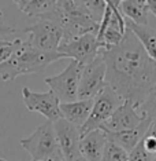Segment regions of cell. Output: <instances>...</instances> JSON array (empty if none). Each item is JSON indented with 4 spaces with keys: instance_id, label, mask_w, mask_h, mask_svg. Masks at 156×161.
Here are the masks:
<instances>
[{
    "instance_id": "cell-11",
    "label": "cell",
    "mask_w": 156,
    "mask_h": 161,
    "mask_svg": "<svg viewBox=\"0 0 156 161\" xmlns=\"http://www.w3.org/2000/svg\"><path fill=\"white\" fill-rule=\"evenodd\" d=\"M100 51L101 47L95 33H88L70 42H64L58 48V53H60L63 58H71V61H77L84 66L99 57Z\"/></svg>"
},
{
    "instance_id": "cell-7",
    "label": "cell",
    "mask_w": 156,
    "mask_h": 161,
    "mask_svg": "<svg viewBox=\"0 0 156 161\" xmlns=\"http://www.w3.org/2000/svg\"><path fill=\"white\" fill-rule=\"evenodd\" d=\"M122 103H123L122 98L112 88L106 86V88L93 99L90 116L88 121L84 124V127L81 128L82 135L92 132L95 130H101L104 127V124L111 119V116L114 114L115 110Z\"/></svg>"
},
{
    "instance_id": "cell-23",
    "label": "cell",
    "mask_w": 156,
    "mask_h": 161,
    "mask_svg": "<svg viewBox=\"0 0 156 161\" xmlns=\"http://www.w3.org/2000/svg\"><path fill=\"white\" fill-rule=\"evenodd\" d=\"M19 37L14 39V40H0V64L6 62L10 57L14 54V51L18 48L21 43Z\"/></svg>"
},
{
    "instance_id": "cell-32",
    "label": "cell",
    "mask_w": 156,
    "mask_h": 161,
    "mask_svg": "<svg viewBox=\"0 0 156 161\" xmlns=\"http://www.w3.org/2000/svg\"><path fill=\"white\" fill-rule=\"evenodd\" d=\"M155 161H156V158H155Z\"/></svg>"
},
{
    "instance_id": "cell-31",
    "label": "cell",
    "mask_w": 156,
    "mask_h": 161,
    "mask_svg": "<svg viewBox=\"0 0 156 161\" xmlns=\"http://www.w3.org/2000/svg\"><path fill=\"white\" fill-rule=\"evenodd\" d=\"M0 161H7V160H4V158H0Z\"/></svg>"
},
{
    "instance_id": "cell-3",
    "label": "cell",
    "mask_w": 156,
    "mask_h": 161,
    "mask_svg": "<svg viewBox=\"0 0 156 161\" xmlns=\"http://www.w3.org/2000/svg\"><path fill=\"white\" fill-rule=\"evenodd\" d=\"M63 59L60 53H43L30 47L26 40H21L18 48L6 62L0 64V77L3 81H14L18 76L38 73L52 62Z\"/></svg>"
},
{
    "instance_id": "cell-1",
    "label": "cell",
    "mask_w": 156,
    "mask_h": 161,
    "mask_svg": "<svg viewBox=\"0 0 156 161\" xmlns=\"http://www.w3.org/2000/svg\"><path fill=\"white\" fill-rule=\"evenodd\" d=\"M100 54L107 66V87L140 108L156 84V62L129 29L118 46L101 50Z\"/></svg>"
},
{
    "instance_id": "cell-21",
    "label": "cell",
    "mask_w": 156,
    "mask_h": 161,
    "mask_svg": "<svg viewBox=\"0 0 156 161\" xmlns=\"http://www.w3.org/2000/svg\"><path fill=\"white\" fill-rule=\"evenodd\" d=\"M85 4L92 19L100 25L107 8V2L106 0H89V2H85Z\"/></svg>"
},
{
    "instance_id": "cell-10",
    "label": "cell",
    "mask_w": 156,
    "mask_h": 161,
    "mask_svg": "<svg viewBox=\"0 0 156 161\" xmlns=\"http://www.w3.org/2000/svg\"><path fill=\"white\" fill-rule=\"evenodd\" d=\"M22 98L23 103L29 112L44 116L47 121L55 123L59 119H62L60 101L51 90L47 92H37V91L30 90L29 87H23Z\"/></svg>"
},
{
    "instance_id": "cell-20",
    "label": "cell",
    "mask_w": 156,
    "mask_h": 161,
    "mask_svg": "<svg viewBox=\"0 0 156 161\" xmlns=\"http://www.w3.org/2000/svg\"><path fill=\"white\" fill-rule=\"evenodd\" d=\"M101 161H129V153L108 141L104 147Z\"/></svg>"
},
{
    "instance_id": "cell-28",
    "label": "cell",
    "mask_w": 156,
    "mask_h": 161,
    "mask_svg": "<svg viewBox=\"0 0 156 161\" xmlns=\"http://www.w3.org/2000/svg\"><path fill=\"white\" fill-rule=\"evenodd\" d=\"M41 161H64V158H63V157H51V158L41 160Z\"/></svg>"
},
{
    "instance_id": "cell-9",
    "label": "cell",
    "mask_w": 156,
    "mask_h": 161,
    "mask_svg": "<svg viewBox=\"0 0 156 161\" xmlns=\"http://www.w3.org/2000/svg\"><path fill=\"white\" fill-rule=\"evenodd\" d=\"M107 66L101 54L90 64L85 65L79 80L78 99H95L106 88Z\"/></svg>"
},
{
    "instance_id": "cell-27",
    "label": "cell",
    "mask_w": 156,
    "mask_h": 161,
    "mask_svg": "<svg viewBox=\"0 0 156 161\" xmlns=\"http://www.w3.org/2000/svg\"><path fill=\"white\" fill-rule=\"evenodd\" d=\"M148 8H149V14L156 18V0H147Z\"/></svg>"
},
{
    "instance_id": "cell-15",
    "label": "cell",
    "mask_w": 156,
    "mask_h": 161,
    "mask_svg": "<svg viewBox=\"0 0 156 161\" xmlns=\"http://www.w3.org/2000/svg\"><path fill=\"white\" fill-rule=\"evenodd\" d=\"M92 106L93 99H78L75 102L60 103L62 119L67 120L68 123L74 124L78 128H82L90 116Z\"/></svg>"
},
{
    "instance_id": "cell-5",
    "label": "cell",
    "mask_w": 156,
    "mask_h": 161,
    "mask_svg": "<svg viewBox=\"0 0 156 161\" xmlns=\"http://www.w3.org/2000/svg\"><path fill=\"white\" fill-rule=\"evenodd\" d=\"M119 4L121 0H107V8L97 32V40L101 50L118 46L126 35V19L119 11Z\"/></svg>"
},
{
    "instance_id": "cell-19",
    "label": "cell",
    "mask_w": 156,
    "mask_h": 161,
    "mask_svg": "<svg viewBox=\"0 0 156 161\" xmlns=\"http://www.w3.org/2000/svg\"><path fill=\"white\" fill-rule=\"evenodd\" d=\"M18 8L28 17L43 18L55 8V0H17Z\"/></svg>"
},
{
    "instance_id": "cell-13",
    "label": "cell",
    "mask_w": 156,
    "mask_h": 161,
    "mask_svg": "<svg viewBox=\"0 0 156 161\" xmlns=\"http://www.w3.org/2000/svg\"><path fill=\"white\" fill-rule=\"evenodd\" d=\"M148 117L140 112L134 103L129 101H123V103L115 110L111 119L104 124L101 130L104 132H125L140 127Z\"/></svg>"
},
{
    "instance_id": "cell-30",
    "label": "cell",
    "mask_w": 156,
    "mask_h": 161,
    "mask_svg": "<svg viewBox=\"0 0 156 161\" xmlns=\"http://www.w3.org/2000/svg\"><path fill=\"white\" fill-rule=\"evenodd\" d=\"M2 17H3V13L0 11V24H2Z\"/></svg>"
},
{
    "instance_id": "cell-18",
    "label": "cell",
    "mask_w": 156,
    "mask_h": 161,
    "mask_svg": "<svg viewBox=\"0 0 156 161\" xmlns=\"http://www.w3.org/2000/svg\"><path fill=\"white\" fill-rule=\"evenodd\" d=\"M126 28L136 35V37L140 40V43L143 44L149 58L156 62V26H152V25L138 26V25L126 19Z\"/></svg>"
},
{
    "instance_id": "cell-22",
    "label": "cell",
    "mask_w": 156,
    "mask_h": 161,
    "mask_svg": "<svg viewBox=\"0 0 156 161\" xmlns=\"http://www.w3.org/2000/svg\"><path fill=\"white\" fill-rule=\"evenodd\" d=\"M138 109L148 119H151V120L156 119V84L153 86V88L151 90V92L148 94V97L145 98V101L143 102V105Z\"/></svg>"
},
{
    "instance_id": "cell-16",
    "label": "cell",
    "mask_w": 156,
    "mask_h": 161,
    "mask_svg": "<svg viewBox=\"0 0 156 161\" xmlns=\"http://www.w3.org/2000/svg\"><path fill=\"white\" fill-rule=\"evenodd\" d=\"M151 121H152L151 119H147L140 127H137L136 130H132V131H125V132H106L107 139L110 142H112V143H115L117 146H119V147H122L125 152L130 153L141 142V139L145 136L148 128H149Z\"/></svg>"
},
{
    "instance_id": "cell-14",
    "label": "cell",
    "mask_w": 156,
    "mask_h": 161,
    "mask_svg": "<svg viewBox=\"0 0 156 161\" xmlns=\"http://www.w3.org/2000/svg\"><path fill=\"white\" fill-rule=\"evenodd\" d=\"M107 142V134L103 130H95L92 132L82 135L81 145H79L81 157L86 161H101Z\"/></svg>"
},
{
    "instance_id": "cell-25",
    "label": "cell",
    "mask_w": 156,
    "mask_h": 161,
    "mask_svg": "<svg viewBox=\"0 0 156 161\" xmlns=\"http://www.w3.org/2000/svg\"><path fill=\"white\" fill-rule=\"evenodd\" d=\"M15 33V29L8 26V25H3L0 24V36H8V35H13Z\"/></svg>"
},
{
    "instance_id": "cell-6",
    "label": "cell",
    "mask_w": 156,
    "mask_h": 161,
    "mask_svg": "<svg viewBox=\"0 0 156 161\" xmlns=\"http://www.w3.org/2000/svg\"><path fill=\"white\" fill-rule=\"evenodd\" d=\"M82 70L84 65L77 61H71L59 75L45 79V84L49 86L51 91L58 97L60 103L78 101V87Z\"/></svg>"
},
{
    "instance_id": "cell-29",
    "label": "cell",
    "mask_w": 156,
    "mask_h": 161,
    "mask_svg": "<svg viewBox=\"0 0 156 161\" xmlns=\"http://www.w3.org/2000/svg\"><path fill=\"white\" fill-rule=\"evenodd\" d=\"M75 161H86V160H85V158H82V157H79V158H78V160H75Z\"/></svg>"
},
{
    "instance_id": "cell-17",
    "label": "cell",
    "mask_w": 156,
    "mask_h": 161,
    "mask_svg": "<svg viewBox=\"0 0 156 161\" xmlns=\"http://www.w3.org/2000/svg\"><path fill=\"white\" fill-rule=\"evenodd\" d=\"M119 11L122 15L129 19L130 22L147 26L149 25V8H148L147 0H121Z\"/></svg>"
},
{
    "instance_id": "cell-8",
    "label": "cell",
    "mask_w": 156,
    "mask_h": 161,
    "mask_svg": "<svg viewBox=\"0 0 156 161\" xmlns=\"http://www.w3.org/2000/svg\"><path fill=\"white\" fill-rule=\"evenodd\" d=\"M23 32L28 35V44L43 53H56L63 40L60 26L48 19H38Z\"/></svg>"
},
{
    "instance_id": "cell-2",
    "label": "cell",
    "mask_w": 156,
    "mask_h": 161,
    "mask_svg": "<svg viewBox=\"0 0 156 161\" xmlns=\"http://www.w3.org/2000/svg\"><path fill=\"white\" fill-rule=\"evenodd\" d=\"M40 19H48L59 25L63 32L62 43L70 42L88 33L97 35L100 26L92 19L85 2L75 0H59L56 2L55 8Z\"/></svg>"
},
{
    "instance_id": "cell-24",
    "label": "cell",
    "mask_w": 156,
    "mask_h": 161,
    "mask_svg": "<svg viewBox=\"0 0 156 161\" xmlns=\"http://www.w3.org/2000/svg\"><path fill=\"white\" fill-rule=\"evenodd\" d=\"M129 161H155V157L145 152L141 142L129 153Z\"/></svg>"
},
{
    "instance_id": "cell-4",
    "label": "cell",
    "mask_w": 156,
    "mask_h": 161,
    "mask_svg": "<svg viewBox=\"0 0 156 161\" xmlns=\"http://www.w3.org/2000/svg\"><path fill=\"white\" fill-rule=\"evenodd\" d=\"M21 146L30 154L32 161H41L51 157H63L56 141L53 123L45 121L28 138L19 141Z\"/></svg>"
},
{
    "instance_id": "cell-26",
    "label": "cell",
    "mask_w": 156,
    "mask_h": 161,
    "mask_svg": "<svg viewBox=\"0 0 156 161\" xmlns=\"http://www.w3.org/2000/svg\"><path fill=\"white\" fill-rule=\"evenodd\" d=\"M147 135H149V136H153L156 139V119L151 121L149 128H148V131H147Z\"/></svg>"
},
{
    "instance_id": "cell-12",
    "label": "cell",
    "mask_w": 156,
    "mask_h": 161,
    "mask_svg": "<svg viewBox=\"0 0 156 161\" xmlns=\"http://www.w3.org/2000/svg\"><path fill=\"white\" fill-rule=\"evenodd\" d=\"M56 141L64 161H75L81 157L79 145H81L82 132L81 128L68 123L64 119H59L53 123Z\"/></svg>"
}]
</instances>
